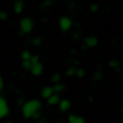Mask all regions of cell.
Returning <instances> with one entry per match:
<instances>
[{
  "label": "cell",
  "instance_id": "cell-1",
  "mask_svg": "<svg viewBox=\"0 0 123 123\" xmlns=\"http://www.w3.org/2000/svg\"><path fill=\"white\" fill-rule=\"evenodd\" d=\"M40 109H42V103H40L38 100H27V101H24V105H22V116L27 118V119L36 118V116L40 114Z\"/></svg>",
  "mask_w": 123,
  "mask_h": 123
},
{
  "label": "cell",
  "instance_id": "cell-2",
  "mask_svg": "<svg viewBox=\"0 0 123 123\" xmlns=\"http://www.w3.org/2000/svg\"><path fill=\"white\" fill-rule=\"evenodd\" d=\"M29 73L33 74V76H40V74L43 73V65H42V62H40V58H38V56H33V58H31Z\"/></svg>",
  "mask_w": 123,
  "mask_h": 123
},
{
  "label": "cell",
  "instance_id": "cell-3",
  "mask_svg": "<svg viewBox=\"0 0 123 123\" xmlns=\"http://www.w3.org/2000/svg\"><path fill=\"white\" fill-rule=\"evenodd\" d=\"M58 25H60V29L63 31V33H67V31L73 29V18H71V16H62V18L58 20Z\"/></svg>",
  "mask_w": 123,
  "mask_h": 123
},
{
  "label": "cell",
  "instance_id": "cell-4",
  "mask_svg": "<svg viewBox=\"0 0 123 123\" xmlns=\"http://www.w3.org/2000/svg\"><path fill=\"white\" fill-rule=\"evenodd\" d=\"M33 27H35V24H33V20L31 18H22L20 20V31H22V33H31V31H33Z\"/></svg>",
  "mask_w": 123,
  "mask_h": 123
},
{
  "label": "cell",
  "instance_id": "cell-5",
  "mask_svg": "<svg viewBox=\"0 0 123 123\" xmlns=\"http://www.w3.org/2000/svg\"><path fill=\"white\" fill-rule=\"evenodd\" d=\"M7 114H9V105L6 101V98L0 96V119H4Z\"/></svg>",
  "mask_w": 123,
  "mask_h": 123
},
{
  "label": "cell",
  "instance_id": "cell-6",
  "mask_svg": "<svg viewBox=\"0 0 123 123\" xmlns=\"http://www.w3.org/2000/svg\"><path fill=\"white\" fill-rule=\"evenodd\" d=\"M83 45L89 47V49H92V47L98 45V38H96V36H85V38H83Z\"/></svg>",
  "mask_w": 123,
  "mask_h": 123
},
{
  "label": "cell",
  "instance_id": "cell-7",
  "mask_svg": "<svg viewBox=\"0 0 123 123\" xmlns=\"http://www.w3.org/2000/svg\"><path fill=\"white\" fill-rule=\"evenodd\" d=\"M67 123H85V118L80 114H71L67 118Z\"/></svg>",
  "mask_w": 123,
  "mask_h": 123
},
{
  "label": "cell",
  "instance_id": "cell-8",
  "mask_svg": "<svg viewBox=\"0 0 123 123\" xmlns=\"http://www.w3.org/2000/svg\"><path fill=\"white\" fill-rule=\"evenodd\" d=\"M58 109H60L62 112H67L71 109V101L69 100H60V103H58Z\"/></svg>",
  "mask_w": 123,
  "mask_h": 123
},
{
  "label": "cell",
  "instance_id": "cell-9",
  "mask_svg": "<svg viewBox=\"0 0 123 123\" xmlns=\"http://www.w3.org/2000/svg\"><path fill=\"white\" fill-rule=\"evenodd\" d=\"M53 94H54V91H53V87H51V85H47V87L42 89V98H45V100H47V98H51Z\"/></svg>",
  "mask_w": 123,
  "mask_h": 123
},
{
  "label": "cell",
  "instance_id": "cell-10",
  "mask_svg": "<svg viewBox=\"0 0 123 123\" xmlns=\"http://www.w3.org/2000/svg\"><path fill=\"white\" fill-rule=\"evenodd\" d=\"M13 11H15L16 15H20V13L24 11V2H22V0H16L15 4H13Z\"/></svg>",
  "mask_w": 123,
  "mask_h": 123
},
{
  "label": "cell",
  "instance_id": "cell-11",
  "mask_svg": "<svg viewBox=\"0 0 123 123\" xmlns=\"http://www.w3.org/2000/svg\"><path fill=\"white\" fill-rule=\"evenodd\" d=\"M109 67H111L112 71H119V69H121V62L114 58V60H111V62H109Z\"/></svg>",
  "mask_w": 123,
  "mask_h": 123
},
{
  "label": "cell",
  "instance_id": "cell-12",
  "mask_svg": "<svg viewBox=\"0 0 123 123\" xmlns=\"http://www.w3.org/2000/svg\"><path fill=\"white\" fill-rule=\"evenodd\" d=\"M60 100H62V98L58 96V94H53L51 98H47V103H49L51 107H53V105H58V103H60Z\"/></svg>",
  "mask_w": 123,
  "mask_h": 123
},
{
  "label": "cell",
  "instance_id": "cell-13",
  "mask_svg": "<svg viewBox=\"0 0 123 123\" xmlns=\"http://www.w3.org/2000/svg\"><path fill=\"white\" fill-rule=\"evenodd\" d=\"M31 58H33V54H31L29 51H24V53L20 54V60H22V63H27V62H31Z\"/></svg>",
  "mask_w": 123,
  "mask_h": 123
},
{
  "label": "cell",
  "instance_id": "cell-14",
  "mask_svg": "<svg viewBox=\"0 0 123 123\" xmlns=\"http://www.w3.org/2000/svg\"><path fill=\"white\" fill-rule=\"evenodd\" d=\"M53 91H54V94H58L60 91H63V85H62V83H56V85L53 87Z\"/></svg>",
  "mask_w": 123,
  "mask_h": 123
},
{
  "label": "cell",
  "instance_id": "cell-15",
  "mask_svg": "<svg viewBox=\"0 0 123 123\" xmlns=\"http://www.w3.org/2000/svg\"><path fill=\"white\" fill-rule=\"evenodd\" d=\"M74 74H76L78 78H83V76H85V71H83V69H76V73H74Z\"/></svg>",
  "mask_w": 123,
  "mask_h": 123
},
{
  "label": "cell",
  "instance_id": "cell-16",
  "mask_svg": "<svg viewBox=\"0 0 123 123\" xmlns=\"http://www.w3.org/2000/svg\"><path fill=\"white\" fill-rule=\"evenodd\" d=\"M89 9H91L92 13H96L98 9H100V6H98V4H91V7H89Z\"/></svg>",
  "mask_w": 123,
  "mask_h": 123
},
{
  "label": "cell",
  "instance_id": "cell-17",
  "mask_svg": "<svg viewBox=\"0 0 123 123\" xmlns=\"http://www.w3.org/2000/svg\"><path fill=\"white\" fill-rule=\"evenodd\" d=\"M74 73H76V69H73V67L67 69V76H74Z\"/></svg>",
  "mask_w": 123,
  "mask_h": 123
},
{
  "label": "cell",
  "instance_id": "cell-18",
  "mask_svg": "<svg viewBox=\"0 0 123 123\" xmlns=\"http://www.w3.org/2000/svg\"><path fill=\"white\" fill-rule=\"evenodd\" d=\"M60 80H62V76H60V74H54V76H53V81H54V83H58Z\"/></svg>",
  "mask_w": 123,
  "mask_h": 123
},
{
  "label": "cell",
  "instance_id": "cell-19",
  "mask_svg": "<svg viewBox=\"0 0 123 123\" xmlns=\"http://www.w3.org/2000/svg\"><path fill=\"white\" fill-rule=\"evenodd\" d=\"M33 43H35V45H40V43H42V40H40V38H33Z\"/></svg>",
  "mask_w": 123,
  "mask_h": 123
},
{
  "label": "cell",
  "instance_id": "cell-20",
  "mask_svg": "<svg viewBox=\"0 0 123 123\" xmlns=\"http://www.w3.org/2000/svg\"><path fill=\"white\" fill-rule=\"evenodd\" d=\"M94 80L100 81V80H101V73H96V74H94Z\"/></svg>",
  "mask_w": 123,
  "mask_h": 123
},
{
  "label": "cell",
  "instance_id": "cell-21",
  "mask_svg": "<svg viewBox=\"0 0 123 123\" xmlns=\"http://www.w3.org/2000/svg\"><path fill=\"white\" fill-rule=\"evenodd\" d=\"M2 89H4V78L0 76V92H2Z\"/></svg>",
  "mask_w": 123,
  "mask_h": 123
},
{
  "label": "cell",
  "instance_id": "cell-22",
  "mask_svg": "<svg viewBox=\"0 0 123 123\" xmlns=\"http://www.w3.org/2000/svg\"><path fill=\"white\" fill-rule=\"evenodd\" d=\"M119 112H121V114H123V105H121V109H119Z\"/></svg>",
  "mask_w": 123,
  "mask_h": 123
},
{
  "label": "cell",
  "instance_id": "cell-23",
  "mask_svg": "<svg viewBox=\"0 0 123 123\" xmlns=\"http://www.w3.org/2000/svg\"><path fill=\"white\" fill-rule=\"evenodd\" d=\"M6 123H11V121H6Z\"/></svg>",
  "mask_w": 123,
  "mask_h": 123
},
{
  "label": "cell",
  "instance_id": "cell-24",
  "mask_svg": "<svg viewBox=\"0 0 123 123\" xmlns=\"http://www.w3.org/2000/svg\"><path fill=\"white\" fill-rule=\"evenodd\" d=\"M121 89H123V85H121Z\"/></svg>",
  "mask_w": 123,
  "mask_h": 123
}]
</instances>
